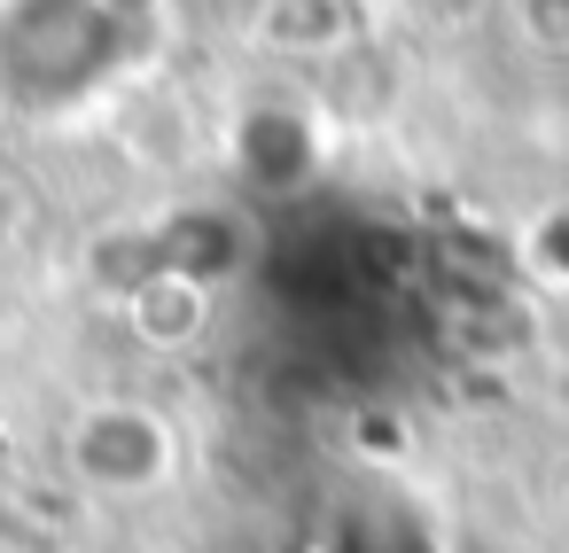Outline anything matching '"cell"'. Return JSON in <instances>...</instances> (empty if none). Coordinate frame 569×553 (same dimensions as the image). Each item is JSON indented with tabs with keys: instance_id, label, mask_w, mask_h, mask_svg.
<instances>
[{
	"instance_id": "6da1fadb",
	"label": "cell",
	"mask_w": 569,
	"mask_h": 553,
	"mask_svg": "<svg viewBox=\"0 0 569 553\" xmlns=\"http://www.w3.org/2000/svg\"><path fill=\"white\" fill-rule=\"evenodd\" d=\"M63 467L94 499H149L180 475V429L149 398H94L63 421Z\"/></svg>"
},
{
	"instance_id": "7a4b0ae2",
	"label": "cell",
	"mask_w": 569,
	"mask_h": 553,
	"mask_svg": "<svg viewBox=\"0 0 569 553\" xmlns=\"http://www.w3.org/2000/svg\"><path fill=\"white\" fill-rule=\"evenodd\" d=\"M126 320L141 343L157 351H188L203 328H211V281L196 265H149L133 289H126Z\"/></svg>"
},
{
	"instance_id": "3957f363",
	"label": "cell",
	"mask_w": 569,
	"mask_h": 553,
	"mask_svg": "<svg viewBox=\"0 0 569 553\" xmlns=\"http://www.w3.org/2000/svg\"><path fill=\"white\" fill-rule=\"evenodd\" d=\"M390 17L406 32H421V40H460V32H476L491 17V0H390Z\"/></svg>"
},
{
	"instance_id": "277c9868",
	"label": "cell",
	"mask_w": 569,
	"mask_h": 553,
	"mask_svg": "<svg viewBox=\"0 0 569 553\" xmlns=\"http://www.w3.org/2000/svg\"><path fill=\"white\" fill-rule=\"evenodd\" d=\"M24 234H32V195H24L9 172H0V258H9Z\"/></svg>"
}]
</instances>
